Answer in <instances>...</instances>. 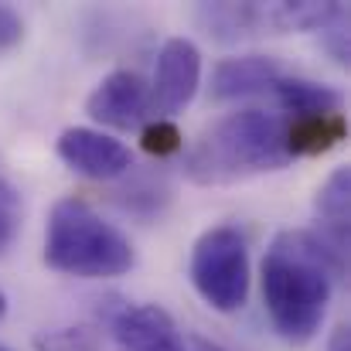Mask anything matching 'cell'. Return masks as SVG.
Returning <instances> with one entry per match:
<instances>
[{
	"instance_id": "3",
	"label": "cell",
	"mask_w": 351,
	"mask_h": 351,
	"mask_svg": "<svg viewBox=\"0 0 351 351\" xmlns=\"http://www.w3.org/2000/svg\"><path fill=\"white\" fill-rule=\"evenodd\" d=\"M45 263L79 280H113L133 269V242L79 198L51 208L45 229Z\"/></svg>"
},
{
	"instance_id": "10",
	"label": "cell",
	"mask_w": 351,
	"mask_h": 351,
	"mask_svg": "<svg viewBox=\"0 0 351 351\" xmlns=\"http://www.w3.org/2000/svg\"><path fill=\"white\" fill-rule=\"evenodd\" d=\"M348 140V117L345 113H317V117L283 119V143L290 160L293 157H321Z\"/></svg>"
},
{
	"instance_id": "16",
	"label": "cell",
	"mask_w": 351,
	"mask_h": 351,
	"mask_svg": "<svg viewBox=\"0 0 351 351\" xmlns=\"http://www.w3.org/2000/svg\"><path fill=\"white\" fill-rule=\"evenodd\" d=\"M14 229H17V195L7 184V178L0 174V252L10 245Z\"/></svg>"
},
{
	"instance_id": "15",
	"label": "cell",
	"mask_w": 351,
	"mask_h": 351,
	"mask_svg": "<svg viewBox=\"0 0 351 351\" xmlns=\"http://www.w3.org/2000/svg\"><path fill=\"white\" fill-rule=\"evenodd\" d=\"M38 351H99L93 335L82 331V328H69V331H55V335H45L34 341Z\"/></svg>"
},
{
	"instance_id": "14",
	"label": "cell",
	"mask_w": 351,
	"mask_h": 351,
	"mask_svg": "<svg viewBox=\"0 0 351 351\" xmlns=\"http://www.w3.org/2000/svg\"><path fill=\"white\" fill-rule=\"evenodd\" d=\"M140 147L154 157H174L184 150V133L174 119H150L147 126H140Z\"/></svg>"
},
{
	"instance_id": "13",
	"label": "cell",
	"mask_w": 351,
	"mask_h": 351,
	"mask_svg": "<svg viewBox=\"0 0 351 351\" xmlns=\"http://www.w3.org/2000/svg\"><path fill=\"white\" fill-rule=\"evenodd\" d=\"M280 106L287 110V117H317V113H345V96L331 86L311 82V79H280L273 86Z\"/></svg>"
},
{
	"instance_id": "20",
	"label": "cell",
	"mask_w": 351,
	"mask_h": 351,
	"mask_svg": "<svg viewBox=\"0 0 351 351\" xmlns=\"http://www.w3.org/2000/svg\"><path fill=\"white\" fill-rule=\"evenodd\" d=\"M0 351H7V348H3V345H0Z\"/></svg>"
},
{
	"instance_id": "19",
	"label": "cell",
	"mask_w": 351,
	"mask_h": 351,
	"mask_svg": "<svg viewBox=\"0 0 351 351\" xmlns=\"http://www.w3.org/2000/svg\"><path fill=\"white\" fill-rule=\"evenodd\" d=\"M3 314H7V293L0 290V321H3Z\"/></svg>"
},
{
	"instance_id": "7",
	"label": "cell",
	"mask_w": 351,
	"mask_h": 351,
	"mask_svg": "<svg viewBox=\"0 0 351 351\" xmlns=\"http://www.w3.org/2000/svg\"><path fill=\"white\" fill-rule=\"evenodd\" d=\"M86 113L110 130H136L150 113V82L140 72L117 69L89 93Z\"/></svg>"
},
{
	"instance_id": "4",
	"label": "cell",
	"mask_w": 351,
	"mask_h": 351,
	"mask_svg": "<svg viewBox=\"0 0 351 351\" xmlns=\"http://www.w3.org/2000/svg\"><path fill=\"white\" fill-rule=\"evenodd\" d=\"M191 287L219 314H235L249 297V245L235 226H215L191 249Z\"/></svg>"
},
{
	"instance_id": "17",
	"label": "cell",
	"mask_w": 351,
	"mask_h": 351,
	"mask_svg": "<svg viewBox=\"0 0 351 351\" xmlns=\"http://www.w3.org/2000/svg\"><path fill=\"white\" fill-rule=\"evenodd\" d=\"M21 38H24V21H21V14H17L14 7H3V3H0V51L21 45Z\"/></svg>"
},
{
	"instance_id": "11",
	"label": "cell",
	"mask_w": 351,
	"mask_h": 351,
	"mask_svg": "<svg viewBox=\"0 0 351 351\" xmlns=\"http://www.w3.org/2000/svg\"><path fill=\"white\" fill-rule=\"evenodd\" d=\"M321 239L331 242L338 252H348V229H351V167H338L314 198Z\"/></svg>"
},
{
	"instance_id": "6",
	"label": "cell",
	"mask_w": 351,
	"mask_h": 351,
	"mask_svg": "<svg viewBox=\"0 0 351 351\" xmlns=\"http://www.w3.org/2000/svg\"><path fill=\"white\" fill-rule=\"evenodd\" d=\"M55 150H58L65 167H72L75 174L93 178V181H113V178H123L133 167L130 147L117 136L103 133V130H93V126L62 130Z\"/></svg>"
},
{
	"instance_id": "1",
	"label": "cell",
	"mask_w": 351,
	"mask_h": 351,
	"mask_svg": "<svg viewBox=\"0 0 351 351\" xmlns=\"http://www.w3.org/2000/svg\"><path fill=\"white\" fill-rule=\"evenodd\" d=\"M345 273V252L317 232H280L263 256V304L276 335L290 345H307L328 314L331 280Z\"/></svg>"
},
{
	"instance_id": "9",
	"label": "cell",
	"mask_w": 351,
	"mask_h": 351,
	"mask_svg": "<svg viewBox=\"0 0 351 351\" xmlns=\"http://www.w3.org/2000/svg\"><path fill=\"white\" fill-rule=\"evenodd\" d=\"M280 79H283V69L269 55L226 58L212 72V99L215 103H229V99H242V96H252V93H266Z\"/></svg>"
},
{
	"instance_id": "12",
	"label": "cell",
	"mask_w": 351,
	"mask_h": 351,
	"mask_svg": "<svg viewBox=\"0 0 351 351\" xmlns=\"http://www.w3.org/2000/svg\"><path fill=\"white\" fill-rule=\"evenodd\" d=\"M198 17L205 21L208 34H215L219 41H239L249 34L273 31L269 3H205Z\"/></svg>"
},
{
	"instance_id": "8",
	"label": "cell",
	"mask_w": 351,
	"mask_h": 351,
	"mask_svg": "<svg viewBox=\"0 0 351 351\" xmlns=\"http://www.w3.org/2000/svg\"><path fill=\"white\" fill-rule=\"evenodd\" d=\"M113 341L119 351H188L174 317L157 304L123 307L113 317Z\"/></svg>"
},
{
	"instance_id": "18",
	"label": "cell",
	"mask_w": 351,
	"mask_h": 351,
	"mask_svg": "<svg viewBox=\"0 0 351 351\" xmlns=\"http://www.w3.org/2000/svg\"><path fill=\"white\" fill-rule=\"evenodd\" d=\"M328 351H351L348 324H338V328H335V335H331V341H328Z\"/></svg>"
},
{
	"instance_id": "5",
	"label": "cell",
	"mask_w": 351,
	"mask_h": 351,
	"mask_svg": "<svg viewBox=\"0 0 351 351\" xmlns=\"http://www.w3.org/2000/svg\"><path fill=\"white\" fill-rule=\"evenodd\" d=\"M202 86V51L188 38H171L157 51V69L150 82V113L157 119L178 117Z\"/></svg>"
},
{
	"instance_id": "2",
	"label": "cell",
	"mask_w": 351,
	"mask_h": 351,
	"mask_svg": "<svg viewBox=\"0 0 351 351\" xmlns=\"http://www.w3.org/2000/svg\"><path fill=\"white\" fill-rule=\"evenodd\" d=\"M290 164L283 143V117L263 110H239L212 123L184 154V174L195 184L219 188L252 174L283 171Z\"/></svg>"
}]
</instances>
